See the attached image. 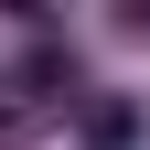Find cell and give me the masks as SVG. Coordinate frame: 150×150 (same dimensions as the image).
<instances>
[{"label": "cell", "instance_id": "1", "mask_svg": "<svg viewBox=\"0 0 150 150\" xmlns=\"http://www.w3.org/2000/svg\"><path fill=\"white\" fill-rule=\"evenodd\" d=\"M43 118H54V86H11V75H0V150H22Z\"/></svg>", "mask_w": 150, "mask_h": 150}, {"label": "cell", "instance_id": "2", "mask_svg": "<svg viewBox=\"0 0 150 150\" xmlns=\"http://www.w3.org/2000/svg\"><path fill=\"white\" fill-rule=\"evenodd\" d=\"M86 139H97V150H129V139H139V107H129V97H97V107H86Z\"/></svg>", "mask_w": 150, "mask_h": 150}]
</instances>
